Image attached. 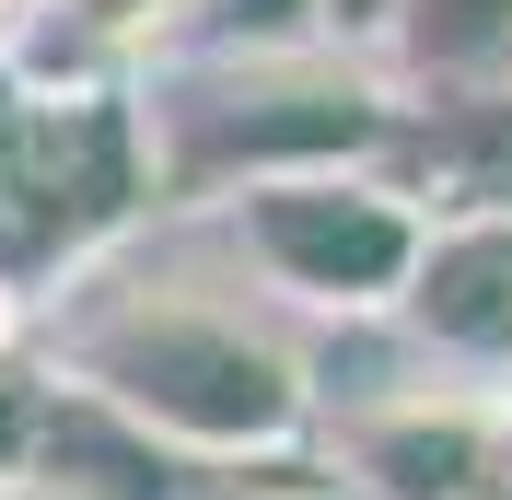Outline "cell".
I'll list each match as a JSON object with an SVG mask.
<instances>
[{"mask_svg":"<svg viewBox=\"0 0 512 500\" xmlns=\"http://www.w3.org/2000/svg\"><path fill=\"white\" fill-rule=\"evenodd\" d=\"M35 349H47V384L128 419L187 477L315 454V349L245 280L152 268L140 245H117L105 268H82L35 303Z\"/></svg>","mask_w":512,"mask_h":500,"instance_id":"obj_1","label":"cell"},{"mask_svg":"<svg viewBox=\"0 0 512 500\" xmlns=\"http://www.w3.org/2000/svg\"><path fill=\"white\" fill-rule=\"evenodd\" d=\"M315 466L338 500H478L512 466V384L431 361L396 384H315Z\"/></svg>","mask_w":512,"mask_h":500,"instance_id":"obj_5","label":"cell"},{"mask_svg":"<svg viewBox=\"0 0 512 500\" xmlns=\"http://www.w3.org/2000/svg\"><path fill=\"white\" fill-rule=\"evenodd\" d=\"M198 24V0H35L0 59L24 82H140Z\"/></svg>","mask_w":512,"mask_h":500,"instance_id":"obj_8","label":"cell"},{"mask_svg":"<svg viewBox=\"0 0 512 500\" xmlns=\"http://www.w3.org/2000/svg\"><path fill=\"white\" fill-rule=\"evenodd\" d=\"M198 35H210V47H268V59H291V47H326L315 0H198Z\"/></svg>","mask_w":512,"mask_h":500,"instance_id":"obj_10","label":"cell"},{"mask_svg":"<svg viewBox=\"0 0 512 500\" xmlns=\"http://www.w3.org/2000/svg\"><path fill=\"white\" fill-rule=\"evenodd\" d=\"M384 12H396V0H315V24H326V47H338V59H373Z\"/></svg>","mask_w":512,"mask_h":500,"instance_id":"obj_11","label":"cell"},{"mask_svg":"<svg viewBox=\"0 0 512 500\" xmlns=\"http://www.w3.org/2000/svg\"><path fill=\"white\" fill-rule=\"evenodd\" d=\"M35 419H47V349H35V303L0 291V477L35 454Z\"/></svg>","mask_w":512,"mask_h":500,"instance_id":"obj_9","label":"cell"},{"mask_svg":"<svg viewBox=\"0 0 512 500\" xmlns=\"http://www.w3.org/2000/svg\"><path fill=\"white\" fill-rule=\"evenodd\" d=\"M478 500H512V466H501V477H489V489H478Z\"/></svg>","mask_w":512,"mask_h":500,"instance_id":"obj_14","label":"cell"},{"mask_svg":"<svg viewBox=\"0 0 512 500\" xmlns=\"http://www.w3.org/2000/svg\"><path fill=\"white\" fill-rule=\"evenodd\" d=\"M140 221H152V163H140L128 82H24L12 70V105H0V291L47 303L59 280L140 245Z\"/></svg>","mask_w":512,"mask_h":500,"instance_id":"obj_3","label":"cell"},{"mask_svg":"<svg viewBox=\"0 0 512 500\" xmlns=\"http://www.w3.org/2000/svg\"><path fill=\"white\" fill-rule=\"evenodd\" d=\"M24 12H35V0H0V47H12V35H24Z\"/></svg>","mask_w":512,"mask_h":500,"instance_id":"obj_13","label":"cell"},{"mask_svg":"<svg viewBox=\"0 0 512 500\" xmlns=\"http://www.w3.org/2000/svg\"><path fill=\"white\" fill-rule=\"evenodd\" d=\"M0 500H94V489H70V477H35V466H12V477H0Z\"/></svg>","mask_w":512,"mask_h":500,"instance_id":"obj_12","label":"cell"},{"mask_svg":"<svg viewBox=\"0 0 512 500\" xmlns=\"http://www.w3.org/2000/svg\"><path fill=\"white\" fill-rule=\"evenodd\" d=\"M140 117V163H152V210H210V198L256 187V175H303V163H373L396 94L373 59L338 47H187L128 82Z\"/></svg>","mask_w":512,"mask_h":500,"instance_id":"obj_2","label":"cell"},{"mask_svg":"<svg viewBox=\"0 0 512 500\" xmlns=\"http://www.w3.org/2000/svg\"><path fill=\"white\" fill-rule=\"evenodd\" d=\"M373 82L396 105H501L512 94V0H396L373 35Z\"/></svg>","mask_w":512,"mask_h":500,"instance_id":"obj_7","label":"cell"},{"mask_svg":"<svg viewBox=\"0 0 512 500\" xmlns=\"http://www.w3.org/2000/svg\"><path fill=\"white\" fill-rule=\"evenodd\" d=\"M222 256L268 314H315V326H384L419 268V198L384 163H303V175H256L210 198Z\"/></svg>","mask_w":512,"mask_h":500,"instance_id":"obj_4","label":"cell"},{"mask_svg":"<svg viewBox=\"0 0 512 500\" xmlns=\"http://www.w3.org/2000/svg\"><path fill=\"white\" fill-rule=\"evenodd\" d=\"M431 373L512 384V210H454L419 233V268L384 314Z\"/></svg>","mask_w":512,"mask_h":500,"instance_id":"obj_6","label":"cell"}]
</instances>
